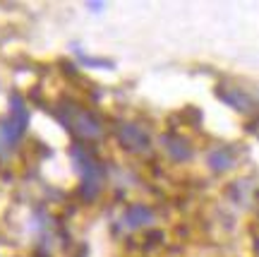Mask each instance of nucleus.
Returning <instances> with one entry per match:
<instances>
[{"label": "nucleus", "instance_id": "nucleus-1", "mask_svg": "<svg viewBox=\"0 0 259 257\" xmlns=\"http://www.w3.org/2000/svg\"><path fill=\"white\" fill-rule=\"evenodd\" d=\"M56 118L72 132L74 137H79V139H96V137H101V132H103V125H101V120H99V116L94 111L84 108L82 103L70 101V99H63V101L58 103Z\"/></svg>", "mask_w": 259, "mask_h": 257}, {"label": "nucleus", "instance_id": "nucleus-2", "mask_svg": "<svg viewBox=\"0 0 259 257\" xmlns=\"http://www.w3.org/2000/svg\"><path fill=\"white\" fill-rule=\"evenodd\" d=\"M70 156H72L74 166L79 171V178H82V185H79V193H82L84 200H94L99 190L103 185V166L96 156L89 152L82 144H72L70 149Z\"/></svg>", "mask_w": 259, "mask_h": 257}, {"label": "nucleus", "instance_id": "nucleus-3", "mask_svg": "<svg viewBox=\"0 0 259 257\" xmlns=\"http://www.w3.org/2000/svg\"><path fill=\"white\" fill-rule=\"evenodd\" d=\"M27 123H29V111H27V103L19 94H12L10 96V116L3 123H0V135L5 139V147H15L24 130H27Z\"/></svg>", "mask_w": 259, "mask_h": 257}, {"label": "nucleus", "instance_id": "nucleus-4", "mask_svg": "<svg viewBox=\"0 0 259 257\" xmlns=\"http://www.w3.org/2000/svg\"><path fill=\"white\" fill-rule=\"evenodd\" d=\"M118 139H120V144L127 149V152H135V154L149 152V147H151L149 132L142 128V125H137V123H120Z\"/></svg>", "mask_w": 259, "mask_h": 257}, {"label": "nucleus", "instance_id": "nucleus-5", "mask_svg": "<svg viewBox=\"0 0 259 257\" xmlns=\"http://www.w3.org/2000/svg\"><path fill=\"white\" fill-rule=\"evenodd\" d=\"M216 96H219L221 101L228 103L231 108L240 111V113H250V111H254V101H252L242 89H238V87H219V89H216Z\"/></svg>", "mask_w": 259, "mask_h": 257}, {"label": "nucleus", "instance_id": "nucleus-6", "mask_svg": "<svg viewBox=\"0 0 259 257\" xmlns=\"http://www.w3.org/2000/svg\"><path fill=\"white\" fill-rule=\"evenodd\" d=\"M122 226L125 229H142V226H147L154 221V211L149 209L147 204H132L127 207V211L122 214Z\"/></svg>", "mask_w": 259, "mask_h": 257}, {"label": "nucleus", "instance_id": "nucleus-7", "mask_svg": "<svg viewBox=\"0 0 259 257\" xmlns=\"http://www.w3.org/2000/svg\"><path fill=\"white\" fill-rule=\"evenodd\" d=\"M163 147L176 161H187L192 156V144L180 135H163Z\"/></svg>", "mask_w": 259, "mask_h": 257}, {"label": "nucleus", "instance_id": "nucleus-8", "mask_svg": "<svg viewBox=\"0 0 259 257\" xmlns=\"http://www.w3.org/2000/svg\"><path fill=\"white\" fill-rule=\"evenodd\" d=\"M233 164H235V154L231 147H219L209 154V166L213 171H228Z\"/></svg>", "mask_w": 259, "mask_h": 257}, {"label": "nucleus", "instance_id": "nucleus-9", "mask_svg": "<svg viewBox=\"0 0 259 257\" xmlns=\"http://www.w3.org/2000/svg\"><path fill=\"white\" fill-rule=\"evenodd\" d=\"M3 147H5V139H3V135H0V154H3Z\"/></svg>", "mask_w": 259, "mask_h": 257}, {"label": "nucleus", "instance_id": "nucleus-10", "mask_svg": "<svg viewBox=\"0 0 259 257\" xmlns=\"http://www.w3.org/2000/svg\"><path fill=\"white\" fill-rule=\"evenodd\" d=\"M257 252H259V243H257Z\"/></svg>", "mask_w": 259, "mask_h": 257}]
</instances>
